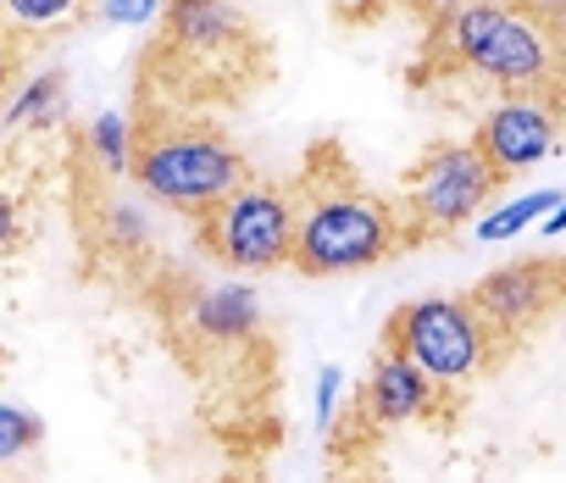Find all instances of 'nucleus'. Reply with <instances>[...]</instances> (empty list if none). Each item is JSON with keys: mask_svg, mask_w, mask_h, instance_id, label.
<instances>
[{"mask_svg": "<svg viewBox=\"0 0 566 483\" xmlns=\"http://www.w3.org/2000/svg\"><path fill=\"white\" fill-rule=\"evenodd\" d=\"M406 12H417L428 29L433 23H444V18H455V12H467V7H478V0H400Z\"/></svg>", "mask_w": 566, "mask_h": 483, "instance_id": "nucleus-21", "label": "nucleus"}, {"mask_svg": "<svg viewBox=\"0 0 566 483\" xmlns=\"http://www.w3.org/2000/svg\"><path fill=\"white\" fill-rule=\"evenodd\" d=\"M339 400H345V372L339 367H323L317 372V433H328L334 428V417H339Z\"/></svg>", "mask_w": 566, "mask_h": 483, "instance_id": "nucleus-19", "label": "nucleus"}, {"mask_svg": "<svg viewBox=\"0 0 566 483\" xmlns=\"http://www.w3.org/2000/svg\"><path fill=\"white\" fill-rule=\"evenodd\" d=\"M23 217H29L23 195H18L12 183H0V256H7L18 239H23Z\"/></svg>", "mask_w": 566, "mask_h": 483, "instance_id": "nucleus-20", "label": "nucleus"}, {"mask_svg": "<svg viewBox=\"0 0 566 483\" xmlns=\"http://www.w3.org/2000/svg\"><path fill=\"white\" fill-rule=\"evenodd\" d=\"M384 345L400 350L406 361H417L444 400L472 389L505 356V345L489 334V323L472 312L467 295H428V301L400 306L384 323Z\"/></svg>", "mask_w": 566, "mask_h": 483, "instance_id": "nucleus-4", "label": "nucleus"}, {"mask_svg": "<svg viewBox=\"0 0 566 483\" xmlns=\"http://www.w3.org/2000/svg\"><path fill=\"white\" fill-rule=\"evenodd\" d=\"M239 183H250V161H244V150L222 128H211L200 117H178V112L139 123L134 189L150 206H167V211L200 222Z\"/></svg>", "mask_w": 566, "mask_h": 483, "instance_id": "nucleus-3", "label": "nucleus"}, {"mask_svg": "<svg viewBox=\"0 0 566 483\" xmlns=\"http://www.w3.org/2000/svg\"><path fill=\"white\" fill-rule=\"evenodd\" d=\"M500 183L505 178L483 161V150L472 139H433L411 161V172H406V183L395 195L406 239L411 245H428V239L461 233L467 222H478L494 206Z\"/></svg>", "mask_w": 566, "mask_h": 483, "instance_id": "nucleus-5", "label": "nucleus"}, {"mask_svg": "<svg viewBox=\"0 0 566 483\" xmlns=\"http://www.w3.org/2000/svg\"><path fill=\"white\" fill-rule=\"evenodd\" d=\"M295 183H266L250 178L239 183L222 206H211L195 233H200V251L211 262H222L228 273H277L295 262Z\"/></svg>", "mask_w": 566, "mask_h": 483, "instance_id": "nucleus-6", "label": "nucleus"}, {"mask_svg": "<svg viewBox=\"0 0 566 483\" xmlns=\"http://www.w3.org/2000/svg\"><path fill=\"white\" fill-rule=\"evenodd\" d=\"M472 312L489 323V334L500 345H516L522 334H533L560 301H566V262H511L483 273L467 290Z\"/></svg>", "mask_w": 566, "mask_h": 483, "instance_id": "nucleus-9", "label": "nucleus"}, {"mask_svg": "<svg viewBox=\"0 0 566 483\" xmlns=\"http://www.w3.org/2000/svg\"><path fill=\"white\" fill-rule=\"evenodd\" d=\"M189 328H195L200 345H222V350L250 345L261 334V295L250 284H239V279L195 290L189 295Z\"/></svg>", "mask_w": 566, "mask_h": 483, "instance_id": "nucleus-11", "label": "nucleus"}, {"mask_svg": "<svg viewBox=\"0 0 566 483\" xmlns=\"http://www.w3.org/2000/svg\"><path fill=\"white\" fill-rule=\"evenodd\" d=\"M560 200H566V195H555V189H533V195H516V200H505V206H489V211L472 222V239H478V245H505V239L538 228Z\"/></svg>", "mask_w": 566, "mask_h": 483, "instance_id": "nucleus-14", "label": "nucleus"}, {"mask_svg": "<svg viewBox=\"0 0 566 483\" xmlns=\"http://www.w3.org/2000/svg\"><path fill=\"white\" fill-rule=\"evenodd\" d=\"M134 145H139V123L123 112H101L84 128V150L101 178H134Z\"/></svg>", "mask_w": 566, "mask_h": 483, "instance_id": "nucleus-15", "label": "nucleus"}, {"mask_svg": "<svg viewBox=\"0 0 566 483\" xmlns=\"http://www.w3.org/2000/svg\"><path fill=\"white\" fill-rule=\"evenodd\" d=\"M516 7H527V12H538L544 23H560V18H566V0H516Z\"/></svg>", "mask_w": 566, "mask_h": 483, "instance_id": "nucleus-24", "label": "nucleus"}, {"mask_svg": "<svg viewBox=\"0 0 566 483\" xmlns=\"http://www.w3.org/2000/svg\"><path fill=\"white\" fill-rule=\"evenodd\" d=\"M317 167L295 183V273L306 279H350L367 267H384L411 239L400 222V206L389 195H373L350 167H339L334 150L312 156Z\"/></svg>", "mask_w": 566, "mask_h": 483, "instance_id": "nucleus-1", "label": "nucleus"}, {"mask_svg": "<svg viewBox=\"0 0 566 483\" xmlns=\"http://www.w3.org/2000/svg\"><path fill=\"white\" fill-rule=\"evenodd\" d=\"M555 95H560V106H566V18L555 23V84H549Z\"/></svg>", "mask_w": 566, "mask_h": 483, "instance_id": "nucleus-23", "label": "nucleus"}, {"mask_svg": "<svg viewBox=\"0 0 566 483\" xmlns=\"http://www.w3.org/2000/svg\"><path fill=\"white\" fill-rule=\"evenodd\" d=\"M40 439H45V422H40L29 406L0 400V472H12L23 455H34Z\"/></svg>", "mask_w": 566, "mask_h": 483, "instance_id": "nucleus-17", "label": "nucleus"}, {"mask_svg": "<svg viewBox=\"0 0 566 483\" xmlns=\"http://www.w3.org/2000/svg\"><path fill=\"white\" fill-rule=\"evenodd\" d=\"M95 0H0V34L23 40H56L90 18Z\"/></svg>", "mask_w": 566, "mask_h": 483, "instance_id": "nucleus-13", "label": "nucleus"}, {"mask_svg": "<svg viewBox=\"0 0 566 483\" xmlns=\"http://www.w3.org/2000/svg\"><path fill=\"white\" fill-rule=\"evenodd\" d=\"M67 117V73L62 67H45L34 78H18L12 101L0 106V123L12 134H34V128H56Z\"/></svg>", "mask_w": 566, "mask_h": 483, "instance_id": "nucleus-12", "label": "nucleus"}, {"mask_svg": "<svg viewBox=\"0 0 566 483\" xmlns=\"http://www.w3.org/2000/svg\"><path fill=\"white\" fill-rule=\"evenodd\" d=\"M538 233H544V239H560V233H566V200H560V206H555V211L538 222Z\"/></svg>", "mask_w": 566, "mask_h": 483, "instance_id": "nucleus-25", "label": "nucleus"}, {"mask_svg": "<svg viewBox=\"0 0 566 483\" xmlns=\"http://www.w3.org/2000/svg\"><path fill=\"white\" fill-rule=\"evenodd\" d=\"M566 139V106L555 90H527V95H494L472 128V145L500 178L544 167Z\"/></svg>", "mask_w": 566, "mask_h": 483, "instance_id": "nucleus-8", "label": "nucleus"}, {"mask_svg": "<svg viewBox=\"0 0 566 483\" xmlns=\"http://www.w3.org/2000/svg\"><path fill=\"white\" fill-rule=\"evenodd\" d=\"M12 90H18V40L0 34V106L12 101Z\"/></svg>", "mask_w": 566, "mask_h": 483, "instance_id": "nucleus-22", "label": "nucleus"}, {"mask_svg": "<svg viewBox=\"0 0 566 483\" xmlns=\"http://www.w3.org/2000/svg\"><path fill=\"white\" fill-rule=\"evenodd\" d=\"M250 51L255 34L233 12V0H167L161 7V62H178L189 84L211 73L239 84Z\"/></svg>", "mask_w": 566, "mask_h": 483, "instance_id": "nucleus-7", "label": "nucleus"}, {"mask_svg": "<svg viewBox=\"0 0 566 483\" xmlns=\"http://www.w3.org/2000/svg\"><path fill=\"white\" fill-rule=\"evenodd\" d=\"M483 78L494 95H527L555 84V23L516 0H478V7L428 29L422 78Z\"/></svg>", "mask_w": 566, "mask_h": 483, "instance_id": "nucleus-2", "label": "nucleus"}, {"mask_svg": "<svg viewBox=\"0 0 566 483\" xmlns=\"http://www.w3.org/2000/svg\"><path fill=\"white\" fill-rule=\"evenodd\" d=\"M95 228H101L106 245H117V251H145L150 245V211L134 195H106L101 211H95Z\"/></svg>", "mask_w": 566, "mask_h": 483, "instance_id": "nucleus-16", "label": "nucleus"}, {"mask_svg": "<svg viewBox=\"0 0 566 483\" xmlns=\"http://www.w3.org/2000/svg\"><path fill=\"white\" fill-rule=\"evenodd\" d=\"M439 389L428 384V372L417 361H406L400 350H378L367 367V389H361V417L378 428H406V422H433L439 411Z\"/></svg>", "mask_w": 566, "mask_h": 483, "instance_id": "nucleus-10", "label": "nucleus"}, {"mask_svg": "<svg viewBox=\"0 0 566 483\" xmlns=\"http://www.w3.org/2000/svg\"><path fill=\"white\" fill-rule=\"evenodd\" d=\"M161 7L167 0H95L90 18H101L112 29H150V23H161Z\"/></svg>", "mask_w": 566, "mask_h": 483, "instance_id": "nucleus-18", "label": "nucleus"}]
</instances>
